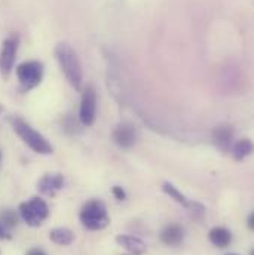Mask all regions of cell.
<instances>
[{"label": "cell", "instance_id": "6da1fadb", "mask_svg": "<svg viewBox=\"0 0 254 255\" xmlns=\"http://www.w3.org/2000/svg\"><path fill=\"white\" fill-rule=\"evenodd\" d=\"M55 57L68 83L76 91H80L83 82V73H82V64L76 51L68 43L61 42L55 48Z\"/></svg>", "mask_w": 254, "mask_h": 255}, {"label": "cell", "instance_id": "7a4b0ae2", "mask_svg": "<svg viewBox=\"0 0 254 255\" xmlns=\"http://www.w3.org/2000/svg\"><path fill=\"white\" fill-rule=\"evenodd\" d=\"M79 220H80L82 226L91 232L103 230L110 223V217L107 214V206L103 200H98V199L88 200L82 206Z\"/></svg>", "mask_w": 254, "mask_h": 255}, {"label": "cell", "instance_id": "3957f363", "mask_svg": "<svg viewBox=\"0 0 254 255\" xmlns=\"http://www.w3.org/2000/svg\"><path fill=\"white\" fill-rule=\"evenodd\" d=\"M10 124L15 129V132L19 135V138L36 153L39 154H51L52 153V145L49 144V141L36 129L30 127L28 124H25L21 119H10Z\"/></svg>", "mask_w": 254, "mask_h": 255}, {"label": "cell", "instance_id": "277c9868", "mask_svg": "<svg viewBox=\"0 0 254 255\" xmlns=\"http://www.w3.org/2000/svg\"><path fill=\"white\" fill-rule=\"evenodd\" d=\"M21 218L31 227H39L49 217V206L40 197H31L28 202L19 205Z\"/></svg>", "mask_w": 254, "mask_h": 255}, {"label": "cell", "instance_id": "5b68a950", "mask_svg": "<svg viewBox=\"0 0 254 255\" xmlns=\"http://www.w3.org/2000/svg\"><path fill=\"white\" fill-rule=\"evenodd\" d=\"M16 77L24 91L36 88L43 77V64L39 61H25L16 68Z\"/></svg>", "mask_w": 254, "mask_h": 255}, {"label": "cell", "instance_id": "8992f818", "mask_svg": "<svg viewBox=\"0 0 254 255\" xmlns=\"http://www.w3.org/2000/svg\"><path fill=\"white\" fill-rule=\"evenodd\" d=\"M97 118V92L92 85H88L82 92L79 119L82 125L92 127Z\"/></svg>", "mask_w": 254, "mask_h": 255}, {"label": "cell", "instance_id": "52a82bcc", "mask_svg": "<svg viewBox=\"0 0 254 255\" xmlns=\"http://www.w3.org/2000/svg\"><path fill=\"white\" fill-rule=\"evenodd\" d=\"M16 51H18V39L15 36L7 37L3 42L1 52H0V71L1 74L7 76L13 67L15 58H16Z\"/></svg>", "mask_w": 254, "mask_h": 255}, {"label": "cell", "instance_id": "ba28073f", "mask_svg": "<svg viewBox=\"0 0 254 255\" xmlns=\"http://www.w3.org/2000/svg\"><path fill=\"white\" fill-rule=\"evenodd\" d=\"M37 187L45 196L54 197L64 187V177L61 174H46L40 178Z\"/></svg>", "mask_w": 254, "mask_h": 255}, {"label": "cell", "instance_id": "9c48e42d", "mask_svg": "<svg viewBox=\"0 0 254 255\" xmlns=\"http://www.w3.org/2000/svg\"><path fill=\"white\" fill-rule=\"evenodd\" d=\"M113 139L119 147L129 148L135 142V129L131 124H119L113 130Z\"/></svg>", "mask_w": 254, "mask_h": 255}, {"label": "cell", "instance_id": "30bf717a", "mask_svg": "<svg viewBox=\"0 0 254 255\" xmlns=\"http://www.w3.org/2000/svg\"><path fill=\"white\" fill-rule=\"evenodd\" d=\"M116 244L119 247H122L124 250H127L128 253H131L132 255H143L147 251V247L141 239L129 236V235H118Z\"/></svg>", "mask_w": 254, "mask_h": 255}, {"label": "cell", "instance_id": "8fae6325", "mask_svg": "<svg viewBox=\"0 0 254 255\" xmlns=\"http://www.w3.org/2000/svg\"><path fill=\"white\" fill-rule=\"evenodd\" d=\"M183 239H185V232L177 224H170L161 232V242L165 244L167 247H177L183 242Z\"/></svg>", "mask_w": 254, "mask_h": 255}, {"label": "cell", "instance_id": "7c38bea8", "mask_svg": "<svg viewBox=\"0 0 254 255\" xmlns=\"http://www.w3.org/2000/svg\"><path fill=\"white\" fill-rule=\"evenodd\" d=\"M210 242L217 248H228L232 242V233L225 227H213L208 233Z\"/></svg>", "mask_w": 254, "mask_h": 255}, {"label": "cell", "instance_id": "4fadbf2b", "mask_svg": "<svg viewBox=\"0 0 254 255\" xmlns=\"http://www.w3.org/2000/svg\"><path fill=\"white\" fill-rule=\"evenodd\" d=\"M213 138L219 148H222L223 151H228L231 147L232 138H234V130H232V128L226 127V125L217 127L213 132Z\"/></svg>", "mask_w": 254, "mask_h": 255}, {"label": "cell", "instance_id": "5bb4252c", "mask_svg": "<svg viewBox=\"0 0 254 255\" xmlns=\"http://www.w3.org/2000/svg\"><path fill=\"white\" fill-rule=\"evenodd\" d=\"M49 239H51L54 244L60 245V247H68V245L73 244L74 235H73V232H71L70 229H67V227H57V229L51 230Z\"/></svg>", "mask_w": 254, "mask_h": 255}, {"label": "cell", "instance_id": "9a60e30c", "mask_svg": "<svg viewBox=\"0 0 254 255\" xmlns=\"http://www.w3.org/2000/svg\"><path fill=\"white\" fill-rule=\"evenodd\" d=\"M252 151H253V144H252V141L247 139V138H244V139L238 141V142L234 145L232 154H234V159H235V160L241 162V160H244L247 156H250Z\"/></svg>", "mask_w": 254, "mask_h": 255}, {"label": "cell", "instance_id": "2e32d148", "mask_svg": "<svg viewBox=\"0 0 254 255\" xmlns=\"http://www.w3.org/2000/svg\"><path fill=\"white\" fill-rule=\"evenodd\" d=\"M162 190H164V193H167L171 199H174L177 203H180L182 206H185V208H189V206H191L188 197H186L182 191L179 190L176 186H173L171 183H164V184H162Z\"/></svg>", "mask_w": 254, "mask_h": 255}, {"label": "cell", "instance_id": "e0dca14e", "mask_svg": "<svg viewBox=\"0 0 254 255\" xmlns=\"http://www.w3.org/2000/svg\"><path fill=\"white\" fill-rule=\"evenodd\" d=\"M0 221L4 227H15L16 223H18V217L13 211L10 209H6L0 214Z\"/></svg>", "mask_w": 254, "mask_h": 255}, {"label": "cell", "instance_id": "ac0fdd59", "mask_svg": "<svg viewBox=\"0 0 254 255\" xmlns=\"http://www.w3.org/2000/svg\"><path fill=\"white\" fill-rule=\"evenodd\" d=\"M112 191H113V196H115L118 200H125V199H127V193H125V190H124L122 187H119V186H115Z\"/></svg>", "mask_w": 254, "mask_h": 255}, {"label": "cell", "instance_id": "d6986e66", "mask_svg": "<svg viewBox=\"0 0 254 255\" xmlns=\"http://www.w3.org/2000/svg\"><path fill=\"white\" fill-rule=\"evenodd\" d=\"M27 255H46L42 250H39V248H33V250H30Z\"/></svg>", "mask_w": 254, "mask_h": 255}, {"label": "cell", "instance_id": "ffe728a7", "mask_svg": "<svg viewBox=\"0 0 254 255\" xmlns=\"http://www.w3.org/2000/svg\"><path fill=\"white\" fill-rule=\"evenodd\" d=\"M247 226H249V229H250V230H253V229H254V212H253V214H250V215H249V220H247Z\"/></svg>", "mask_w": 254, "mask_h": 255}, {"label": "cell", "instance_id": "44dd1931", "mask_svg": "<svg viewBox=\"0 0 254 255\" xmlns=\"http://www.w3.org/2000/svg\"><path fill=\"white\" fill-rule=\"evenodd\" d=\"M9 238H10V236L6 233L4 227H3V226H0V241H1V239H9Z\"/></svg>", "mask_w": 254, "mask_h": 255}, {"label": "cell", "instance_id": "7402d4cb", "mask_svg": "<svg viewBox=\"0 0 254 255\" xmlns=\"http://www.w3.org/2000/svg\"><path fill=\"white\" fill-rule=\"evenodd\" d=\"M1 112H3V109H1V106H0V113H1Z\"/></svg>", "mask_w": 254, "mask_h": 255}, {"label": "cell", "instance_id": "603a6c76", "mask_svg": "<svg viewBox=\"0 0 254 255\" xmlns=\"http://www.w3.org/2000/svg\"><path fill=\"white\" fill-rule=\"evenodd\" d=\"M228 255H237V254H228Z\"/></svg>", "mask_w": 254, "mask_h": 255}, {"label": "cell", "instance_id": "cb8c5ba5", "mask_svg": "<svg viewBox=\"0 0 254 255\" xmlns=\"http://www.w3.org/2000/svg\"><path fill=\"white\" fill-rule=\"evenodd\" d=\"M0 159H1V153H0Z\"/></svg>", "mask_w": 254, "mask_h": 255}]
</instances>
